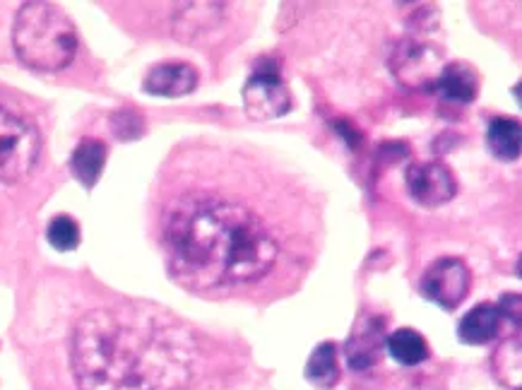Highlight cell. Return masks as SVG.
Masks as SVG:
<instances>
[{"label": "cell", "mask_w": 522, "mask_h": 390, "mask_svg": "<svg viewBox=\"0 0 522 390\" xmlns=\"http://www.w3.org/2000/svg\"><path fill=\"white\" fill-rule=\"evenodd\" d=\"M193 364L191 330L159 306L121 301L85 313L75 325L80 390H179Z\"/></svg>", "instance_id": "6da1fadb"}, {"label": "cell", "mask_w": 522, "mask_h": 390, "mask_svg": "<svg viewBox=\"0 0 522 390\" xmlns=\"http://www.w3.org/2000/svg\"><path fill=\"white\" fill-rule=\"evenodd\" d=\"M164 246L174 275L193 289L248 285L280 260L277 236L263 217L217 193L176 200L164 217Z\"/></svg>", "instance_id": "7a4b0ae2"}, {"label": "cell", "mask_w": 522, "mask_h": 390, "mask_svg": "<svg viewBox=\"0 0 522 390\" xmlns=\"http://www.w3.org/2000/svg\"><path fill=\"white\" fill-rule=\"evenodd\" d=\"M15 53L27 68L58 73L73 63L77 32L73 20L58 5L32 0L17 10L13 27Z\"/></svg>", "instance_id": "3957f363"}, {"label": "cell", "mask_w": 522, "mask_h": 390, "mask_svg": "<svg viewBox=\"0 0 522 390\" xmlns=\"http://www.w3.org/2000/svg\"><path fill=\"white\" fill-rule=\"evenodd\" d=\"M41 152L39 130L8 106L0 104V181H22Z\"/></svg>", "instance_id": "277c9868"}, {"label": "cell", "mask_w": 522, "mask_h": 390, "mask_svg": "<svg viewBox=\"0 0 522 390\" xmlns=\"http://www.w3.org/2000/svg\"><path fill=\"white\" fill-rule=\"evenodd\" d=\"M243 106L253 121H272V118L289 114L292 92L277 70L260 68L243 87Z\"/></svg>", "instance_id": "5b68a950"}, {"label": "cell", "mask_w": 522, "mask_h": 390, "mask_svg": "<svg viewBox=\"0 0 522 390\" xmlns=\"http://www.w3.org/2000/svg\"><path fill=\"white\" fill-rule=\"evenodd\" d=\"M470 268L460 258H441L421 277V294L443 309H458L470 292Z\"/></svg>", "instance_id": "8992f818"}, {"label": "cell", "mask_w": 522, "mask_h": 390, "mask_svg": "<svg viewBox=\"0 0 522 390\" xmlns=\"http://www.w3.org/2000/svg\"><path fill=\"white\" fill-rule=\"evenodd\" d=\"M407 191L424 208H441L455 198L458 183L443 164L417 162L407 169Z\"/></svg>", "instance_id": "52a82bcc"}, {"label": "cell", "mask_w": 522, "mask_h": 390, "mask_svg": "<svg viewBox=\"0 0 522 390\" xmlns=\"http://www.w3.org/2000/svg\"><path fill=\"white\" fill-rule=\"evenodd\" d=\"M443 70V56L436 46L405 41L395 51L393 73L409 87H433Z\"/></svg>", "instance_id": "ba28073f"}, {"label": "cell", "mask_w": 522, "mask_h": 390, "mask_svg": "<svg viewBox=\"0 0 522 390\" xmlns=\"http://www.w3.org/2000/svg\"><path fill=\"white\" fill-rule=\"evenodd\" d=\"M142 87L154 97H186L198 87V70L191 63L181 61L159 63L145 75Z\"/></svg>", "instance_id": "9c48e42d"}, {"label": "cell", "mask_w": 522, "mask_h": 390, "mask_svg": "<svg viewBox=\"0 0 522 390\" xmlns=\"http://www.w3.org/2000/svg\"><path fill=\"white\" fill-rule=\"evenodd\" d=\"M433 90L441 92V97L446 99V102L470 104L479 94V75L477 70L467 63L443 65Z\"/></svg>", "instance_id": "30bf717a"}, {"label": "cell", "mask_w": 522, "mask_h": 390, "mask_svg": "<svg viewBox=\"0 0 522 390\" xmlns=\"http://www.w3.org/2000/svg\"><path fill=\"white\" fill-rule=\"evenodd\" d=\"M501 309L491 304H479L472 311L465 313L460 321L458 335L465 345H486L496 338L498 328H501Z\"/></svg>", "instance_id": "8fae6325"}, {"label": "cell", "mask_w": 522, "mask_h": 390, "mask_svg": "<svg viewBox=\"0 0 522 390\" xmlns=\"http://www.w3.org/2000/svg\"><path fill=\"white\" fill-rule=\"evenodd\" d=\"M106 164V145L97 138H85L80 140V145L75 147L73 157H70V169L73 176L82 183L85 188H92L99 181Z\"/></svg>", "instance_id": "7c38bea8"}, {"label": "cell", "mask_w": 522, "mask_h": 390, "mask_svg": "<svg viewBox=\"0 0 522 390\" xmlns=\"http://www.w3.org/2000/svg\"><path fill=\"white\" fill-rule=\"evenodd\" d=\"M378 350H381V323H361L347 342L349 366L357 371L369 369L378 359Z\"/></svg>", "instance_id": "4fadbf2b"}, {"label": "cell", "mask_w": 522, "mask_h": 390, "mask_svg": "<svg viewBox=\"0 0 522 390\" xmlns=\"http://www.w3.org/2000/svg\"><path fill=\"white\" fill-rule=\"evenodd\" d=\"M520 140H522L520 121H515V118L498 116L489 123L486 143H489L491 155L501 159V162H513V159L520 157Z\"/></svg>", "instance_id": "5bb4252c"}, {"label": "cell", "mask_w": 522, "mask_h": 390, "mask_svg": "<svg viewBox=\"0 0 522 390\" xmlns=\"http://www.w3.org/2000/svg\"><path fill=\"white\" fill-rule=\"evenodd\" d=\"M306 378L316 388H332L340 381V364H337V347L332 342H323L313 350L306 364Z\"/></svg>", "instance_id": "9a60e30c"}, {"label": "cell", "mask_w": 522, "mask_h": 390, "mask_svg": "<svg viewBox=\"0 0 522 390\" xmlns=\"http://www.w3.org/2000/svg\"><path fill=\"white\" fill-rule=\"evenodd\" d=\"M388 352L397 364L414 366L429 357V345L421 338V333L412 328H400L388 335Z\"/></svg>", "instance_id": "2e32d148"}, {"label": "cell", "mask_w": 522, "mask_h": 390, "mask_svg": "<svg viewBox=\"0 0 522 390\" xmlns=\"http://www.w3.org/2000/svg\"><path fill=\"white\" fill-rule=\"evenodd\" d=\"M222 10H224L222 5L217 3L186 5V10L181 13V22L176 25V32L186 39H191V34L207 32V29L219 25V20H222Z\"/></svg>", "instance_id": "e0dca14e"}, {"label": "cell", "mask_w": 522, "mask_h": 390, "mask_svg": "<svg viewBox=\"0 0 522 390\" xmlns=\"http://www.w3.org/2000/svg\"><path fill=\"white\" fill-rule=\"evenodd\" d=\"M46 239H49V244L56 248V251H75V248L80 246V227H77L73 217L58 215L49 222Z\"/></svg>", "instance_id": "ac0fdd59"}]
</instances>
